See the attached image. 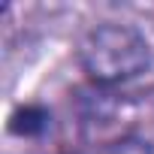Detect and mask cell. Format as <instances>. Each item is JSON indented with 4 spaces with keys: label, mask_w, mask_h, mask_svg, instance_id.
<instances>
[{
    "label": "cell",
    "mask_w": 154,
    "mask_h": 154,
    "mask_svg": "<svg viewBox=\"0 0 154 154\" xmlns=\"http://www.w3.org/2000/svg\"><path fill=\"white\" fill-rule=\"evenodd\" d=\"M85 79L100 91H115L151 69V45L133 24L100 21L88 27L75 48Z\"/></svg>",
    "instance_id": "6da1fadb"
},
{
    "label": "cell",
    "mask_w": 154,
    "mask_h": 154,
    "mask_svg": "<svg viewBox=\"0 0 154 154\" xmlns=\"http://www.w3.org/2000/svg\"><path fill=\"white\" fill-rule=\"evenodd\" d=\"M48 127V115L39 106H18L9 118V130L18 136H36Z\"/></svg>",
    "instance_id": "7a4b0ae2"
}]
</instances>
